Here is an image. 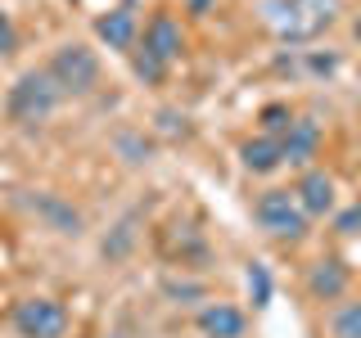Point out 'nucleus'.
Here are the masks:
<instances>
[{
  "instance_id": "obj_1",
  "label": "nucleus",
  "mask_w": 361,
  "mask_h": 338,
  "mask_svg": "<svg viewBox=\"0 0 361 338\" xmlns=\"http://www.w3.org/2000/svg\"><path fill=\"white\" fill-rule=\"evenodd\" d=\"M262 14H267V27L285 45H302L321 37L338 18V0H267Z\"/></svg>"
},
{
  "instance_id": "obj_2",
  "label": "nucleus",
  "mask_w": 361,
  "mask_h": 338,
  "mask_svg": "<svg viewBox=\"0 0 361 338\" xmlns=\"http://www.w3.org/2000/svg\"><path fill=\"white\" fill-rule=\"evenodd\" d=\"M59 99H63L59 82H54L45 68H37V73H23L18 82L9 86L5 113H9V122H18V127H37V122H45L54 108H59Z\"/></svg>"
},
{
  "instance_id": "obj_3",
  "label": "nucleus",
  "mask_w": 361,
  "mask_h": 338,
  "mask_svg": "<svg viewBox=\"0 0 361 338\" xmlns=\"http://www.w3.org/2000/svg\"><path fill=\"white\" fill-rule=\"evenodd\" d=\"M257 221H262L267 234H276V239H302L307 234V212L298 208V199H293V189H267V194H257Z\"/></svg>"
},
{
  "instance_id": "obj_4",
  "label": "nucleus",
  "mask_w": 361,
  "mask_h": 338,
  "mask_svg": "<svg viewBox=\"0 0 361 338\" xmlns=\"http://www.w3.org/2000/svg\"><path fill=\"white\" fill-rule=\"evenodd\" d=\"M45 73L59 82L63 95H86V90L99 82V59H95V50H86V45H59Z\"/></svg>"
},
{
  "instance_id": "obj_5",
  "label": "nucleus",
  "mask_w": 361,
  "mask_h": 338,
  "mask_svg": "<svg viewBox=\"0 0 361 338\" xmlns=\"http://www.w3.org/2000/svg\"><path fill=\"white\" fill-rule=\"evenodd\" d=\"M14 330L23 338H63L68 334V311L54 298H23L14 307Z\"/></svg>"
},
{
  "instance_id": "obj_6",
  "label": "nucleus",
  "mask_w": 361,
  "mask_h": 338,
  "mask_svg": "<svg viewBox=\"0 0 361 338\" xmlns=\"http://www.w3.org/2000/svg\"><path fill=\"white\" fill-rule=\"evenodd\" d=\"M140 45L154 54L158 63H167L172 68L180 59V50H185V37H180V23L172 14H154L149 23H145V32H140Z\"/></svg>"
},
{
  "instance_id": "obj_7",
  "label": "nucleus",
  "mask_w": 361,
  "mask_h": 338,
  "mask_svg": "<svg viewBox=\"0 0 361 338\" xmlns=\"http://www.w3.org/2000/svg\"><path fill=\"white\" fill-rule=\"evenodd\" d=\"M293 199H298V208L307 212V217H330L334 212V176L321 172V167H307V172L298 176V185H293Z\"/></svg>"
},
{
  "instance_id": "obj_8",
  "label": "nucleus",
  "mask_w": 361,
  "mask_h": 338,
  "mask_svg": "<svg viewBox=\"0 0 361 338\" xmlns=\"http://www.w3.org/2000/svg\"><path fill=\"white\" fill-rule=\"evenodd\" d=\"M95 37L118 54H131L140 45V23H135L131 9H109V14L95 18Z\"/></svg>"
},
{
  "instance_id": "obj_9",
  "label": "nucleus",
  "mask_w": 361,
  "mask_h": 338,
  "mask_svg": "<svg viewBox=\"0 0 361 338\" xmlns=\"http://www.w3.org/2000/svg\"><path fill=\"white\" fill-rule=\"evenodd\" d=\"M316 149H321V127H316L312 118H293L289 131L280 135V154H285V163L302 167V163L316 158Z\"/></svg>"
},
{
  "instance_id": "obj_10",
  "label": "nucleus",
  "mask_w": 361,
  "mask_h": 338,
  "mask_svg": "<svg viewBox=\"0 0 361 338\" xmlns=\"http://www.w3.org/2000/svg\"><path fill=\"white\" fill-rule=\"evenodd\" d=\"M248 330V315L240 307H231V302H208V307L199 311V334L203 338H244Z\"/></svg>"
},
{
  "instance_id": "obj_11",
  "label": "nucleus",
  "mask_w": 361,
  "mask_h": 338,
  "mask_svg": "<svg viewBox=\"0 0 361 338\" xmlns=\"http://www.w3.org/2000/svg\"><path fill=\"white\" fill-rule=\"evenodd\" d=\"M307 293L316 302H338L348 293V266L338 257H321L312 270H307Z\"/></svg>"
},
{
  "instance_id": "obj_12",
  "label": "nucleus",
  "mask_w": 361,
  "mask_h": 338,
  "mask_svg": "<svg viewBox=\"0 0 361 338\" xmlns=\"http://www.w3.org/2000/svg\"><path fill=\"white\" fill-rule=\"evenodd\" d=\"M240 158H244L248 172H257V176H271L276 167H285V154H280V140H276V135L244 140V144H240Z\"/></svg>"
},
{
  "instance_id": "obj_13",
  "label": "nucleus",
  "mask_w": 361,
  "mask_h": 338,
  "mask_svg": "<svg viewBox=\"0 0 361 338\" xmlns=\"http://www.w3.org/2000/svg\"><path fill=\"white\" fill-rule=\"evenodd\" d=\"M330 334L334 338H361V302H343L330 315Z\"/></svg>"
},
{
  "instance_id": "obj_14",
  "label": "nucleus",
  "mask_w": 361,
  "mask_h": 338,
  "mask_svg": "<svg viewBox=\"0 0 361 338\" xmlns=\"http://www.w3.org/2000/svg\"><path fill=\"white\" fill-rule=\"evenodd\" d=\"M131 59H135V77H140L145 86H163V77H167V63H158L145 45H135L131 50Z\"/></svg>"
},
{
  "instance_id": "obj_15",
  "label": "nucleus",
  "mask_w": 361,
  "mask_h": 338,
  "mask_svg": "<svg viewBox=\"0 0 361 338\" xmlns=\"http://www.w3.org/2000/svg\"><path fill=\"white\" fill-rule=\"evenodd\" d=\"M289 122H293V113H289V104H267L262 108V135H285L289 131Z\"/></svg>"
},
{
  "instance_id": "obj_16",
  "label": "nucleus",
  "mask_w": 361,
  "mask_h": 338,
  "mask_svg": "<svg viewBox=\"0 0 361 338\" xmlns=\"http://www.w3.org/2000/svg\"><path fill=\"white\" fill-rule=\"evenodd\" d=\"M248 293H253V302L257 307H262V302L271 298V280H267V266H248Z\"/></svg>"
},
{
  "instance_id": "obj_17",
  "label": "nucleus",
  "mask_w": 361,
  "mask_h": 338,
  "mask_svg": "<svg viewBox=\"0 0 361 338\" xmlns=\"http://www.w3.org/2000/svg\"><path fill=\"white\" fill-rule=\"evenodd\" d=\"M14 41H18V32H14V18L0 9V59H5L9 50H14Z\"/></svg>"
},
{
  "instance_id": "obj_18",
  "label": "nucleus",
  "mask_w": 361,
  "mask_h": 338,
  "mask_svg": "<svg viewBox=\"0 0 361 338\" xmlns=\"http://www.w3.org/2000/svg\"><path fill=\"white\" fill-rule=\"evenodd\" d=\"M357 225H361V203H357L353 212H343V217H338V230H343V234H357Z\"/></svg>"
},
{
  "instance_id": "obj_19",
  "label": "nucleus",
  "mask_w": 361,
  "mask_h": 338,
  "mask_svg": "<svg viewBox=\"0 0 361 338\" xmlns=\"http://www.w3.org/2000/svg\"><path fill=\"white\" fill-rule=\"evenodd\" d=\"M212 5H217V0H185V9H190V14H199V18H203V14H208V9H212Z\"/></svg>"
}]
</instances>
